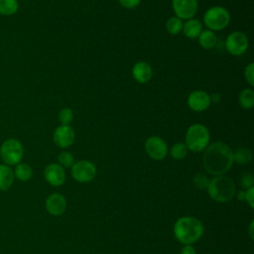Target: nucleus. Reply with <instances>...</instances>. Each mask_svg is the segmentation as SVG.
<instances>
[{
	"label": "nucleus",
	"mask_w": 254,
	"mask_h": 254,
	"mask_svg": "<svg viewBox=\"0 0 254 254\" xmlns=\"http://www.w3.org/2000/svg\"><path fill=\"white\" fill-rule=\"evenodd\" d=\"M233 163V152L223 142H214L204 150L202 165L204 170L210 175H224L230 170Z\"/></svg>",
	"instance_id": "f257e3e1"
},
{
	"label": "nucleus",
	"mask_w": 254,
	"mask_h": 254,
	"mask_svg": "<svg viewBox=\"0 0 254 254\" xmlns=\"http://www.w3.org/2000/svg\"><path fill=\"white\" fill-rule=\"evenodd\" d=\"M175 238L182 244H192L199 240L204 232L202 222L193 216H182L174 224Z\"/></svg>",
	"instance_id": "f03ea898"
},
{
	"label": "nucleus",
	"mask_w": 254,
	"mask_h": 254,
	"mask_svg": "<svg viewBox=\"0 0 254 254\" xmlns=\"http://www.w3.org/2000/svg\"><path fill=\"white\" fill-rule=\"evenodd\" d=\"M206 190L210 198L217 202L230 201L236 194L234 181L225 175L214 176V178L209 181Z\"/></svg>",
	"instance_id": "7ed1b4c3"
},
{
	"label": "nucleus",
	"mask_w": 254,
	"mask_h": 254,
	"mask_svg": "<svg viewBox=\"0 0 254 254\" xmlns=\"http://www.w3.org/2000/svg\"><path fill=\"white\" fill-rule=\"evenodd\" d=\"M210 134L208 129L200 123L190 125L185 136V144L189 151L198 153L202 152L209 145Z\"/></svg>",
	"instance_id": "20e7f679"
},
{
	"label": "nucleus",
	"mask_w": 254,
	"mask_h": 254,
	"mask_svg": "<svg viewBox=\"0 0 254 254\" xmlns=\"http://www.w3.org/2000/svg\"><path fill=\"white\" fill-rule=\"evenodd\" d=\"M24 157L23 144L16 138L6 139L0 146V158L3 164L10 167L22 162Z\"/></svg>",
	"instance_id": "39448f33"
},
{
	"label": "nucleus",
	"mask_w": 254,
	"mask_h": 254,
	"mask_svg": "<svg viewBox=\"0 0 254 254\" xmlns=\"http://www.w3.org/2000/svg\"><path fill=\"white\" fill-rule=\"evenodd\" d=\"M203 22L208 30L220 31L228 26L230 22V14L225 8L214 6L204 13Z\"/></svg>",
	"instance_id": "423d86ee"
},
{
	"label": "nucleus",
	"mask_w": 254,
	"mask_h": 254,
	"mask_svg": "<svg viewBox=\"0 0 254 254\" xmlns=\"http://www.w3.org/2000/svg\"><path fill=\"white\" fill-rule=\"evenodd\" d=\"M96 173L95 165L88 160L77 161L71 167V176L78 183L91 182L95 178Z\"/></svg>",
	"instance_id": "0eeeda50"
},
{
	"label": "nucleus",
	"mask_w": 254,
	"mask_h": 254,
	"mask_svg": "<svg viewBox=\"0 0 254 254\" xmlns=\"http://www.w3.org/2000/svg\"><path fill=\"white\" fill-rule=\"evenodd\" d=\"M249 41L247 36L240 31L230 33L225 41V48L227 52L233 56H240L248 49Z\"/></svg>",
	"instance_id": "6e6552de"
},
{
	"label": "nucleus",
	"mask_w": 254,
	"mask_h": 254,
	"mask_svg": "<svg viewBox=\"0 0 254 254\" xmlns=\"http://www.w3.org/2000/svg\"><path fill=\"white\" fill-rule=\"evenodd\" d=\"M145 150L147 155L155 161L165 159L169 151L167 143L158 136H151L146 140Z\"/></svg>",
	"instance_id": "1a4fd4ad"
},
{
	"label": "nucleus",
	"mask_w": 254,
	"mask_h": 254,
	"mask_svg": "<svg viewBox=\"0 0 254 254\" xmlns=\"http://www.w3.org/2000/svg\"><path fill=\"white\" fill-rule=\"evenodd\" d=\"M172 8L176 17L181 20L193 18L198 9L197 0H172Z\"/></svg>",
	"instance_id": "9d476101"
},
{
	"label": "nucleus",
	"mask_w": 254,
	"mask_h": 254,
	"mask_svg": "<svg viewBox=\"0 0 254 254\" xmlns=\"http://www.w3.org/2000/svg\"><path fill=\"white\" fill-rule=\"evenodd\" d=\"M75 139V133L70 125H60L53 134V141L59 148L65 149L70 147Z\"/></svg>",
	"instance_id": "9b49d317"
},
{
	"label": "nucleus",
	"mask_w": 254,
	"mask_h": 254,
	"mask_svg": "<svg viewBox=\"0 0 254 254\" xmlns=\"http://www.w3.org/2000/svg\"><path fill=\"white\" fill-rule=\"evenodd\" d=\"M44 178L49 185L53 187H59L65 182L66 175L64 169L62 166L56 163H51L44 169Z\"/></svg>",
	"instance_id": "f8f14e48"
},
{
	"label": "nucleus",
	"mask_w": 254,
	"mask_h": 254,
	"mask_svg": "<svg viewBox=\"0 0 254 254\" xmlns=\"http://www.w3.org/2000/svg\"><path fill=\"white\" fill-rule=\"evenodd\" d=\"M187 103L191 110L195 112H202L209 107L211 98L209 94L203 90H194L188 96Z\"/></svg>",
	"instance_id": "ddd939ff"
},
{
	"label": "nucleus",
	"mask_w": 254,
	"mask_h": 254,
	"mask_svg": "<svg viewBox=\"0 0 254 254\" xmlns=\"http://www.w3.org/2000/svg\"><path fill=\"white\" fill-rule=\"evenodd\" d=\"M67 202L65 197L58 192L50 194L45 201L47 211L53 216H61L66 210Z\"/></svg>",
	"instance_id": "4468645a"
},
{
	"label": "nucleus",
	"mask_w": 254,
	"mask_h": 254,
	"mask_svg": "<svg viewBox=\"0 0 254 254\" xmlns=\"http://www.w3.org/2000/svg\"><path fill=\"white\" fill-rule=\"evenodd\" d=\"M153 74L151 65L147 62H138L132 68V75L139 83L148 82Z\"/></svg>",
	"instance_id": "2eb2a0df"
},
{
	"label": "nucleus",
	"mask_w": 254,
	"mask_h": 254,
	"mask_svg": "<svg viewBox=\"0 0 254 254\" xmlns=\"http://www.w3.org/2000/svg\"><path fill=\"white\" fill-rule=\"evenodd\" d=\"M14 180L13 169L3 163L0 164V190H8L12 187Z\"/></svg>",
	"instance_id": "dca6fc26"
},
{
	"label": "nucleus",
	"mask_w": 254,
	"mask_h": 254,
	"mask_svg": "<svg viewBox=\"0 0 254 254\" xmlns=\"http://www.w3.org/2000/svg\"><path fill=\"white\" fill-rule=\"evenodd\" d=\"M183 32L189 39H196L202 32V25L197 19H189L183 24Z\"/></svg>",
	"instance_id": "f3484780"
},
{
	"label": "nucleus",
	"mask_w": 254,
	"mask_h": 254,
	"mask_svg": "<svg viewBox=\"0 0 254 254\" xmlns=\"http://www.w3.org/2000/svg\"><path fill=\"white\" fill-rule=\"evenodd\" d=\"M13 172H14V177L20 182H28L33 176V170L31 166L23 162L17 164Z\"/></svg>",
	"instance_id": "a211bd4d"
},
{
	"label": "nucleus",
	"mask_w": 254,
	"mask_h": 254,
	"mask_svg": "<svg viewBox=\"0 0 254 254\" xmlns=\"http://www.w3.org/2000/svg\"><path fill=\"white\" fill-rule=\"evenodd\" d=\"M198 42L203 49L210 50L216 45L217 38L213 31L205 30V31H202L198 36Z\"/></svg>",
	"instance_id": "6ab92c4d"
},
{
	"label": "nucleus",
	"mask_w": 254,
	"mask_h": 254,
	"mask_svg": "<svg viewBox=\"0 0 254 254\" xmlns=\"http://www.w3.org/2000/svg\"><path fill=\"white\" fill-rule=\"evenodd\" d=\"M19 10L18 0H0V15L10 17Z\"/></svg>",
	"instance_id": "aec40b11"
},
{
	"label": "nucleus",
	"mask_w": 254,
	"mask_h": 254,
	"mask_svg": "<svg viewBox=\"0 0 254 254\" xmlns=\"http://www.w3.org/2000/svg\"><path fill=\"white\" fill-rule=\"evenodd\" d=\"M238 101L243 109H251L254 105V91L251 88L243 89L238 95Z\"/></svg>",
	"instance_id": "412c9836"
},
{
	"label": "nucleus",
	"mask_w": 254,
	"mask_h": 254,
	"mask_svg": "<svg viewBox=\"0 0 254 254\" xmlns=\"http://www.w3.org/2000/svg\"><path fill=\"white\" fill-rule=\"evenodd\" d=\"M252 160V152L247 148H238L233 152V162L239 165L249 164Z\"/></svg>",
	"instance_id": "4be33fe9"
},
{
	"label": "nucleus",
	"mask_w": 254,
	"mask_h": 254,
	"mask_svg": "<svg viewBox=\"0 0 254 254\" xmlns=\"http://www.w3.org/2000/svg\"><path fill=\"white\" fill-rule=\"evenodd\" d=\"M188 152L189 149L185 143H177L172 146L170 150V155L175 160H183L187 157Z\"/></svg>",
	"instance_id": "5701e85b"
},
{
	"label": "nucleus",
	"mask_w": 254,
	"mask_h": 254,
	"mask_svg": "<svg viewBox=\"0 0 254 254\" xmlns=\"http://www.w3.org/2000/svg\"><path fill=\"white\" fill-rule=\"evenodd\" d=\"M183 29V21L174 16L171 17L167 23H166V30L171 34V35H178Z\"/></svg>",
	"instance_id": "b1692460"
},
{
	"label": "nucleus",
	"mask_w": 254,
	"mask_h": 254,
	"mask_svg": "<svg viewBox=\"0 0 254 254\" xmlns=\"http://www.w3.org/2000/svg\"><path fill=\"white\" fill-rule=\"evenodd\" d=\"M59 165L63 168H71L74 164V157L71 153L67 151H63L58 156Z\"/></svg>",
	"instance_id": "393cba45"
},
{
	"label": "nucleus",
	"mask_w": 254,
	"mask_h": 254,
	"mask_svg": "<svg viewBox=\"0 0 254 254\" xmlns=\"http://www.w3.org/2000/svg\"><path fill=\"white\" fill-rule=\"evenodd\" d=\"M58 118L62 125H69L73 119V111L68 107H64L59 111Z\"/></svg>",
	"instance_id": "a878e982"
},
{
	"label": "nucleus",
	"mask_w": 254,
	"mask_h": 254,
	"mask_svg": "<svg viewBox=\"0 0 254 254\" xmlns=\"http://www.w3.org/2000/svg\"><path fill=\"white\" fill-rule=\"evenodd\" d=\"M209 179L208 177L203 174V173H198L196 174L194 177H193V185L199 189V190H206L207 187H208V184H209Z\"/></svg>",
	"instance_id": "bb28decb"
},
{
	"label": "nucleus",
	"mask_w": 254,
	"mask_h": 254,
	"mask_svg": "<svg viewBox=\"0 0 254 254\" xmlns=\"http://www.w3.org/2000/svg\"><path fill=\"white\" fill-rule=\"evenodd\" d=\"M244 77L250 86H254V64L250 63L244 69Z\"/></svg>",
	"instance_id": "cd10ccee"
},
{
	"label": "nucleus",
	"mask_w": 254,
	"mask_h": 254,
	"mask_svg": "<svg viewBox=\"0 0 254 254\" xmlns=\"http://www.w3.org/2000/svg\"><path fill=\"white\" fill-rule=\"evenodd\" d=\"M240 183H241V187L246 190L250 187H254V178H253V175L251 173H245L242 175L241 177V180H240Z\"/></svg>",
	"instance_id": "c85d7f7f"
},
{
	"label": "nucleus",
	"mask_w": 254,
	"mask_h": 254,
	"mask_svg": "<svg viewBox=\"0 0 254 254\" xmlns=\"http://www.w3.org/2000/svg\"><path fill=\"white\" fill-rule=\"evenodd\" d=\"M244 201L253 209L254 207V187H250L244 190Z\"/></svg>",
	"instance_id": "c756f323"
},
{
	"label": "nucleus",
	"mask_w": 254,
	"mask_h": 254,
	"mask_svg": "<svg viewBox=\"0 0 254 254\" xmlns=\"http://www.w3.org/2000/svg\"><path fill=\"white\" fill-rule=\"evenodd\" d=\"M119 4L126 9H134L139 6L141 0H118Z\"/></svg>",
	"instance_id": "7c9ffc66"
},
{
	"label": "nucleus",
	"mask_w": 254,
	"mask_h": 254,
	"mask_svg": "<svg viewBox=\"0 0 254 254\" xmlns=\"http://www.w3.org/2000/svg\"><path fill=\"white\" fill-rule=\"evenodd\" d=\"M179 254H196V250L191 244H186L181 248Z\"/></svg>",
	"instance_id": "2f4dec72"
},
{
	"label": "nucleus",
	"mask_w": 254,
	"mask_h": 254,
	"mask_svg": "<svg viewBox=\"0 0 254 254\" xmlns=\"http://www.w3.org/2000/svg\"><path fill=\"white\" fill-rule=\"evenodd\" d=\"M253 224H254V221L251 220V222H250V224H249V227H248V234H249V236H250L251 239H253V237H254V233H253Z\"/></svg>",
	"instance_id": "473e14b6"
},
{
	"label": "nucleus",
	"mask_w": 254,
	"mask_h": 254,
	"mask_svg": "<svg viewBox=\"0 0 254 254\" xmlns=\"http://www.w3.org/2000/svg\"><path fill=\"white\" fill-rule=\"evenodd\" d=\"M236 196H237V198H238L239 200H244V190H240V191L236 194Z\"/></svg>",
	"instance_id": "72a5a7b5"
}]
</instances>
